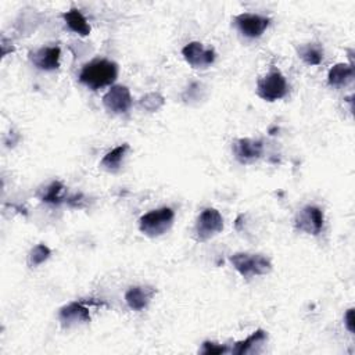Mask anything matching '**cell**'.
Here are the masks:
<instances>
[{
	"label": "cell",
	"instance_id": "7c38bea8",
	"mask_svg": "<svg viewBox=\"0 0 355 355\" xmlns=\"http://www.w3.org/2000/svg\"><path fill=\"white\" fill-rule=\"evenodd\" d=\"M262 151H263V144L261 140L239 139L233 143L234 157L241 164H248L258 159L262 155Z\"/></svg>",
	"mask_w": 355,
	"mask_h": 355
},
{
	"label": "cell",
	"instance_id": "3957f363",
	"mask_svg": "<svg viewBox=\"0 0 355 355\" xmlns=\"http://www.w3.org/2000/svg\"><path fill=\"white\" fill-rule=\"evenodd\" d=\"M230 262L233 268L244 277L251 279L255 276L266 275L272 270L270 261L261 254H247L237 252L230 257Z\"/></svg>",
	"mask_w": 355,
	"mask_h": 355
},
{
	"label": "cell",
	"instance_id": "ba28073f",
	"mask_svg": "<svg viewBox=\"0 0 355 355\" xmlns=\"http://www.w3.org/2000/svg\"><path fill=\"white\" fill-rule=\"evenodd\" d=\"M103 105L111 114H115V115L125 114L132 105V96L129 89L122 85L112 86L103 96Z\"/></svg>",
	"mask_w": 355,
	"mask_h": 355
},
{
	"label": "cell",
	"instance_id": "2e32d148",
	"mask_svg": "<svg viewBox=\"0 0 355 355\" xmlns=\"http://www.w3.org/2000/svg\"><path fill=\"white\" fill-rule=\"evenodd\" d=\"M65 24L68 25V28L71 31H73L75 33L80 35V36H87L90 35V25L87 24L86 18L83 17V14L78 10V8H71L67 12L62 14Z\"/></svg>",
	"mask_w": 355,
	"mask_h": 355
},
{
	"label": "cell",
	"instance_id": "52a82bcc",
	"mask_svg": "<svg viewBox=\"0 0 355 355\" xmlns=\"http://www.w3.org/2000/svg\"><path fill=\"white\" fill-rule=\"evenodd\" d=\"M234 24L241 35L250 39H255L266 31V28L270 24V19L259 14L244 12L234 17Z\"/></svg>",
	"mask_w": 355,
	"mask_h": 355
},
{
	"label": "cell",
	"instance_id": "277c9868",
	"mask_svg": "<svg viewBox=\"0 0 355 355\" xmlns=\"http://www.w3.org/2000/svg\"><path fill=\"white\" fill-rule=\"evenodd\" d=\"M288 93L286 78L279 71H272L257 83V94L265 101H276Z\"/></svg>",
	"mask_w": 355,
	"mask_h": 355
},
{
	"label": "cell",
	"instance_id": "e0dca14e",
	"mask_svg": "<svg viewBox=\"0 0 355 355\" xmlns=\"http://www.w3.org/2000/svg\"><path fill=\"white\" fill-rule=\"evenodd\" d=\"M128 150H129V144H121V146L112 148L111 151H108L103 157V159L100 162L101 168L105 169L107 172H116V171H119L121 164H122Z\"/></svg>",
	"mask_w": 355,
	"mask_h": 355
},
{
	"label": "cell",
	"instance_id": "5bb4252c",
	"mask_svg": "<svg viewBox=\"0 0 355 355\" xmlns=\"http://www.w3.org/2000/svg\"><path fill=\"white\" fill-rule=\"evenodd\" d=\"M266 338H268V336L263 330H257L245 340L236 343L234 347L232 348V354H236V355L258 354V352H261L259 347H262L265 344Z\"/></svg>",
	"mask_w": 355,
	"mask_h": 355
},
{
	"label": "cell",
	"instance_id": "8992f818",
	"mask_svg": "<svg viewBox=\"0 0 355 355\" xmlns=\"http://www.w3.org/2000/svg\"><path fill=\"white\" fill-rule=\"evenodd\" d=\"M323 212L315 205L304 207L295 216V227L306 234H319L323 229Z\"/></svg>",
	"mask_w": 355,
	"mask_h": 355
},
{
	"label": "cell",
	"instance_id": "7402d4cb",
	"mask_svg": "<svg viewBox=\"0 0 355 355\" xmlns=\"http://www.w3.org/2000/svg\"><path fill=\"white\" fill-rule=\"evenodd\" d=\"M227 351H229V348L226 345H220V344H215V343H209V341H205L201 348V354H207V355L226 354Z\"/></svg>",
	"mask_w": 355,
	"mask_h": 355
},
{
	"label": "cell",
	"instance_id": "603a6c76",
	"mask_svg": "<svg viewBox=\"0 0 355 355\" xmlns=\"http://www.w3.org/2000/svg\"><path fill=\"white\" fill-rule=\"evenodd\" d=\"M344 324L348 329L349 333H354L355 327V316H354V308H349L344 315Z\"/></svg>",
	"mask_w": 355,
	"mask_h": 355
},
{
	"label": "cell",
	"instance_id": "30bf717a",
	"mask_svg": "<svg viewBox=\"0 0 355 355\" xmlns=\"http://www.w3.org/2000/svg\"><path fill=\"white\" fill-rule=\"evenodd\" d=\"M58 318L64 327H72L76 324L90 322V312H89V308L85 305V302L73 301L64 305L60 309Z\"/></svg>",
	"mask_w": 355,
	"mask_h": 355
},
{
	"label": "cell",
	"instance_id": "5b68a950",
	"mask_svg": "<svg viewBox=\"0 0 355 355\" xmlns=\"http://www.w3.org/2000/svg\"><path fill=\"white\" fill-rule=\"evenodd\" d=\"M223 229V218L215 208H205L196 223V236L200 241H207L220 233Z\"/></svg>",
	"mask_w": 355,
	"mask_h": 355
},
{
	"label": "cell",
	"instance_id": "4fadbf2b",
	"mask_svg": "<svg viewBox=\"0 0 355 355\" xmlns=\"http://www.w3.org/2000/svg\"><path fill=\"white\" fill-rule=\"evenodd\" d=\"M155 294V288L148 286H135L125 293V301L133 311H143Z\"/></svg>",
	"mask_w": 355,
	"mask_h": 355
},
{
	"label": "cell",
	"instance_id": "d6986e66",
	"mask_svg": "<svg viewBox=\"0 0 355 355\" xmlns=\"http://www.w3.org/2000/svg\"><path fill=\"white\" fill-rule=\"evenodd\" d=\"M62 191H64V186L60 182H53L43 190L40 200L49 204H60L64 201Z\"/></svg>",
	"mask_w": 355,
	"mask_h": 355
},
{
	"label": "cell",
	"instance_id": "7a4b0ae2",
	"mask_svg": "<svg viewBox=\"0 0 355 355\" xmlns=\"http://www.w3.org/2000/svg\"><path fill=\"white\" fill-rule=\"evenodd\" d=\"M173 219V211L169 207H162L144 214L139 219V229L148 237H158L172 227Z\"/></svg>",
	"mask_w": 355,
	"mask_h": 355
},
{
	"label": "cell",
	"instance_id": "ac0fdd59",
	"mask_svg": "<svg viewBox=\"0 0 355 355\" xmlns=\"http://www.w3.org/2000/svg\"><path fill=\"white\" fill-rule=\"evenodd\" d=\"M298 54L308 65H319L323 60V50L316 43H308L301 46Z\"/></svg>",
	"mask_w": 355,
	"mask_h": 355
},
{
	"label": "cell",
	"instance_id": "9a60e30c",
	"mask_svg": "<svg viewBox=\"0 0 355 355\" xmlns=\"http://www.w3.org/2000/svg\"><path fill=\"white\" fill-rule=\"evenodd\" d=\"M354 78V68L351 64H345V62H338L336 65H333L329 71L327 75V82L330 86L334 87H341L348 85Z\"/></svg>",
	"mask_w": 355,
	"mask_h": 355
},
{
	"label": "cell",
	"instance_id": "ffe728a7",
	"mask_svg": "<svg viewBox=\"0 0 355 355\" xmlns=\"http://www.w3.org/2000/svg\"><path fill=\"white\" fill-rule=\"evenodd\" d=\"M51 255V250L46 245V244H37L35 245L28 257V263L32 268H36L39 265H42L44 261H47Z\"/></svg>",
	"mask_w": 355,
	"mask_h": 355
},
{
	"label": "cell",
	"instance_id": "8fae6325",
	"mask_svg": "<svg viewBox=\"0 0 355 355\" xmlns=\"http://www.w3.org/2000/svg\"><path fill=\"white\" fill-rule=\"evenodd\" d=\"M61 49L58 46H47L31 53L32 64L42 71H54L60 67Z\"/></svg>",
	"mask_w": 355,
	"mask_h": 355
},
{
	"label": "cell",
	"instance_id": "44dd1931",
	"mask_svg": "<svg viewBox=\"0 0 355 355\" xmlns=\"http://www.w3.org/2000/svg\"><path fill=\"white\" fill-rule=\"evenodd\" d=\"M140 105L147 111H157L164 105V97L159 93H148L141 97Z\"/></svg>",
	"mask_w": 355,
	"mask_h": 355
},
{
	"label": "cell",
	"instance_id": "9c48e42d",
	"mask_svg": "<svg viewBox=\"0 0 355 355\" xmlns=\"http://www.w3.org/2000/svg\"><path fill=\"white\" fill-rule=\"evenodd\" d=\"M182 54L191 68H207L215 61V51L212 49H205L198 42L187 43L182 49Z\"/></svg>",
	"mask_w": 355,
	"mask_h": 355
},
{
	"label": "cell",
	"instance_id": "6da1fadb",
	"mask_svg": "<svg viewBox=\"0 0 355 355\" xmlns=\"http://www.w3.org/2000/svg\"><path fill=\"white\" fill-rule=\"evenodd\" d=\"M118 76V65L108 60H94L86 64L80 73L79 80L92 90L101 89L114 83Z\"/></svg>",
	"mask_w": 355,
	"mask_h": 355
}]
</instances>
